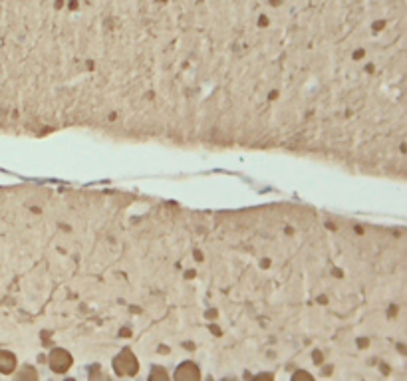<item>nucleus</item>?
<instances>
[{
  "instance_id": "nucleus-1",
  "label": "nucleus",
  "mask_w": 407,
  "mask_h": 381,
  "mask_svg": "<svg viewBox=\"0 0 407 381\" xmlns=\"http://www.w3.org/2000/svg\"><path fill=\"white\" fill-rule=\"evenodd\" d=\"M114 367H116L117 375H135L139 369V361L131 350H123L119 355H116Z\"/></svg>"
},
{
  "instance_id": "nucleus-2",
  "label": "nucleus",
  "mask_w": 407,
  "mask_h": 381,
  "mask_svg": "<svg viewBox=\"0 0 407 381\" xmlns=\"http://www.w3.org/2000/svg\"><path fill=\"white\" fill-rule=\"evenodd\" d=\"M70 365H72V355L66 350L58 348V350H54L52 354H50V367H52L54 371L64 373V371L70 369Z\"/></svg>"
},
{
  "instance_id": "nucleus-3",
  "label": "nucleus",
  "mask_w": 407,
  "mask_h": 381,
  "mask_svg": "<svg viewBox=\"0 0 407 381\" xmlns=\"http://www.w3.org/2000/svg\"><path fill=\"white\" fill-rule=\"evenodd\" d=\"M175 379L177 381H197V379H201V371L193 361H183L175 371Z\"/></svg>"
},
{
  "instance_id": "nucleus-4",
  "label": "nucleus",
  "mask_w": 407,
  "mask_h": 381,
  "mask_svg": "<svg viewBox=\"0 0 407 381\" xmlns=\"http://www.w3.org/2000/svg\"><path fill=\"white\" fill-rule=\"evenodd\" d=\"M16 367V355L10 352H0V373H12Z\"/></svg>"
},
{
  "instance_id": "nucleus-5",
  "label": "nucleus",
  "mask_w": 407,
  "mask_h": 381,
  "mask_svg": "<svg viewBox=\"0 0 407 381\" xmlns=\"http://www.w3.org/2000/svg\"><path fill=\"white\" fill-rule=\"evenodd\" d=\"M169 377V373L163 369V367H155V369H151V379H167Z\"/></svg>"
},
{
  "instance_id": "nucleus-6",
  "label": "nucleus",
  "mask_w": 407,
  "mask_h": 381,
  "mask_svg": "<svg viewBox=\"0 0 407 381\" xmlns=\"http://www.w3.org/2000/svg\"><path fill=\"white\" fill-rule=\"evenodd\" d=\"M294 379H312V375L306 371H298V373H294Z\"/></svg>"
},
{
  "instance_id": "nucleus-7",
  "label": "nucleus",
  "mask_w": 407,
  "mask_h": 381,
  "mask_svg": "<svg viewBox=\"0 0 407 381\" xmlns=\"http://www.w3.org/2000/svg\"><path fill=\"white\" fill-rule=\"evenodd\" d=\"M362 56H364V50H360V52H355V54H353V58H362Z\"/></svg>"
}]
</instances>
